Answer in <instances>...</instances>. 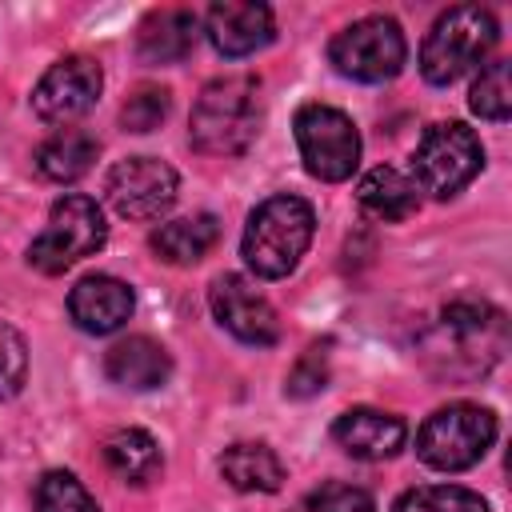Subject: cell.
Listing matches in <instances>:
<instances>
[{
  "label": "cell",
  "instance_id": "obj_1",
  "mask_svg": "<svg viewBox=\"0 0 512 512\" xmlns=\"http://www.w3.org/2000/svg\"><path fill=\"white\" fill-rule=\"evenodd\" d=\"M260 132V76L232 72L204 84L192 108V148L204 156H240Z\"/></svg>",
  "mask_w": 512,
  "mask_h": 512
},
{
  "label": "cell",
  "instance_id": "obj_2",
  "mask_svg": "<svg viewBox=\"0 0 512 512\" xmlns=\"http://www.w3.org/2000/svg\"><path fill=\"white\" fill-rule=\"evenodd\" d=\"M316 232V212L300 196H268L252 208L244 236H240V256L260 280H280L296 272L300 256L308 252Z\"/></svg>",
  "mask_w": 512,
  "mask_h": 512
},
{
  "label": "cell",
  "instance_id": "obj_3",
  "mask_svg": "<svg viewBox=\"0 0 512 512\" xmlns=\"http://www.w3.org/2000/svg\"><path fill=\"white\" fill-rule=\"evenodd\" d=\"M496 40H500V28L488 8L456 4L444 16H436V24L420 44V76L436 88H448L464 72L480 68L496 48Z\"/></svg>",
  "mask_w": 512,
  "mask_h": 512
},
{
  "label": "cell",
  "instance_id": "obj_4",
  "mask_svg": "<svg viewBox=\"0 0 512 512\" xmlns=\"http://www.w3.org/2000/svg\"><path fill=\"white\" fill-rule=\"evenodd\" d=\"M496 440V412L456 400L436 408L416 432V456L436 472H464L484 460Z\"/></svg>",
  "mask_w": 512,
  "mask_h": 512
},
{
  "label": "cell",
  "instance_id": "obj_5",
  "mask_svg": "<svg viewBox=\"0 0 512 512\" xmlns=\"http://www.w3.org/2000/svg\"><path fill=\"white\" fill-rule=\"evenodd\" d=\"M104 240H108V224H104L100 204L92 196L68 192V196H60L52 204L44 232L28 244V264L36 272H44V276H60L76 260L100 252Z\"/></svg>",
  "mask_w": 512,
  "mask_h": 512
},
{
  "label": "cell",
  "instance_id": "obj_6",
  "mask_svg": "<svg viewBox=\"0 0 512 512\" xmlns=\"http://www.w3.org/2000/svg\"><path fill=\"white\" fill-rule=\"evenodd\" d=\"M480 168H484L480 136L460 120H444L420 136V144L412 152V176L408 180L416 184V192L448 200L460 188H468Z\"/></svg>",
  "mask_w": 512,
  "mask_h": 512
},
{
  "label": "cell",
  "instance_id": "obj_7",
  "mask_svg": "<svg viewBox=\"0 0 512 512\" xmlns=\"http://www.w3.org/2000/svg\"><path fill=\"white\" fill-rule=\"evenodd\" d=\"M328 60L356 84H384L408 60V40L392 16H364L340 28L328 44Z\"/></svg>",
  "mask_w": 512,
  "mask_h": 512
},
{
  "label": "cell",
  "instance_id": "obj_8",
  "mask_svg": "<svg viewBox=\"0 0 512 512\" xmlns=\"http://www.w3.org/2000/svg\"><path fill=\"white\" fill-rule=\"evenodd\" d=\"M296 132V148L300 160L308 168V176L324 180V184H340L356 172L360 164V132L352 124V116H344L332 104H304L292 120Z\"/></svg>",
  "mask_w": 512,
  "mask_h": 512
},
{
  "label": "cell",
  "instance_id": "obj_9",
  "mask_svg": "<svg viewBox=\"0 0 512 512\" xmlns=\"http://www.w3.org/2000/svg\"><path fill=\"white\" fill-rule=\"evenodd\" d=\"M504 344H508V324L500 308L484 300H452L440 308L432 352L452 360L448 368H456V360H468L464 372H484L488 364L500 360Z\"/></svg>",
  "mask_w": 512,
  "mask_h": 512
},
{
  "label": "cell",
  "instance_id": "obj_10",
  "mask_svg": "<svg viewBox=\"0 0 512 512\" xmlns=\"http://www.w3.org/2000/svg\"><path fill=\"white\" fill-rule=\"evenodd\" d=\"M104 192L124 220H160L176 204L180 176L156 156H128L108 172Z\"/></svg>",
  "mask_w": 512,
  "mask_h": 512
},
{
  "label": "cell",
  "instance_id": "obj_11",
  "mask_svg": "<svg viewBox=\"0 0 512 512\" xmlns=\"http://www.w3.org/2000/svg\"><path fill=\"white\" fill-rule=\"evenodd\" d=\"M100 88H104V68L92 56H64L32 88V112L44 124L68 128L100 100Z\"/></svg>",
  "mask_w": 512,
  "mask_h": 512
},
{
  "label": "cell",
  "instance_id": "obj_12",
  "mask_svg": "<svg viewBox=\"0 0 512 512\" xmlns=\"http://www.w3.org/2000/svg\"><path fill=\"white\" fill-rule=\"evenodd\" d=\"M208 308L216 316V324L224 332H232L240 344H252V348H268L280 340V320H276V308L268 304L264 292H256L244 276L236 272H224L212 280L208 288Z\"/></svg>",
  "mask_w": 512,
  "mask_h": 512
},
{
  "label": "cell",
  "instance_id": "obj_13",
  "mask_svg": "<svg viewBox=\"0 0 512 512\" xmlns=\"http://www.w3.org/2000/svg\"><path fill=\"white\" fill-rule=\"evenodd\" d=\"M204 32H208V40H212V48L220 56L240 60V56L260 52L264 44H272L276 20H272V8L268 4H256V0H220V4L208 8Z\"/></svg>",
  "mask_w": 512,
  "mask_h": 512
},
{
  "label": "cell",
  "instance_id": "obj_14",
  "mask_svg": "<svg viewBox=\"0 0 512 512\" xmlns=\"http://www.w3.org/2000/svg\"><path fill=\"white\" fill-rule=\"evenodd\" d=\"M132 308H136L132 288L120 276H108V272L84 276L68 292V316L88 336H108V332L124 328L132 320Z\"/></svg>",
  "mask_w": 512,
  "mask_h": 512
},
{
  "label": "cell",
  "instance_id": "obj_15",
  "mask_svg": "<svg viewBox=\"0 0 512 512\" xmlns=\"http://www.w3.org/2000/svg\"><path fill=\"white\" fill-rule=\"evenodd\" d=\"M404 420L380 408H348L332 424V440L352 456V460H388L404 448Z\"/></svg>",
  "mask_w": 512,
  "mask_h": 512
},
{
  "label": "cell",
  "instance_id": "obj_16",
  "mask_svg": "<svg viewBox=\"0 0 512 512\" xmlns=\"http://www.w3.org/2000/svg\"><path fill=\"white\" fill-rule=\"evenodd\" d=\"M104 372L112 384H120L128 392H152L172 376V356L152 336H124L108 348Z\"/></svg>",
  "mask_w": 512,
  "mask_h": 512
},
{
  "label": "cell",
  "instance_id": "obj_17",
  "mask_svg": "<svg viewBox=\"0 0 512 512\" xmlns=\"http://www.w3.org/2000/svg\"><path fill=\"white\" fill-rule=\"evenodd\" d=\"M200 40V16L188 8L148 12L136 32V52L144 64H180Z\"/></svg>",
  "mask_w": 512,
  "mask_h": 512
},
{
  "label": "cell",
  "instance_id": "obj_18",
  "mask_svg": "<svg viewBox=\"0 0 512 512\" xmlns=\"http://www.w3.org/2000/svg\"><path fill=\"white\" fill-rule=\"evenodd\" d=\"M220 240V224L212 212H196V216H180V220H164L160 228H152L148 244L164 264H196L212 252V244Z\"/></svg>",
  "mask_w": 512,
  "mask_h": 512
},
{
  "label": "cell",
  "instance_id": "obj_19",
  "mask_svg": "<svg viewBox=\"0 0 512 512\" xmlns=\"http://www.w3.org/2000/svg\"><path fill=\"white\" fill-rule=\"evenodd\" d=\"M220 476L236 488V492H276L284 484V460L256 440H240L232 448H224L220 456Z\"/></svg>",
  "mask_w": 512,
  "mask_h": 512
},
{
  "label": "cell",
  "instance_id": "obj_20",
  "mask_svg": "<svg viewBox=\"0 0 512 512\" xmlns=\"http://www.w3.org/2000/svg\"><path fill=\"white\" fill-rule=\"evenodd\" d=\"M356 200H360V208H364L368 216L388 220V224H392V220H408V216L420 208L416 184H412L400 168H388V164L364 172V180H360V188H356Z\"/></svg>",
  "mask_w": 512,
  "mask_h": 512
},
{
  "label": "cell",
  "instance_id": "obj_21",
  "mask_svg": "<svg viewBox=\"0 0 512 512\" xmlns=\"http://www.w3.org/2000/svg\"><path fill=\"white\" fill-rule=\"evenodd\" d=\"M96 152H100V144L84 128H60L36 148V168H40V176H48L56 184H72L92 168Z\"/></svg>",
  "mask_w": 512,
  "mask_h": 512
},
{
  "label": "cell",
  "instance_id": "obj_22",
  "mask_svg": "<svg viewBox=\"0 0 512 512\" xmlns=\"http://www.w3.org/2000/svg\"><path fill=\"white\" fill-rule=\"evenodd\" d=\"M104 464L124 484H148L160 476L164 456H160V444L144 428H120L104 440Z\"/></svg>",
  "mask_w": 512,
  "mask_h": 512
},
{
  "label": "cell",
  "instance_id": "obj_23",
  "mask_svg": "<svg viewBox=\"0 0 512 512\" xmlns=\"http://www.w3.org/2000/svg\"><path fill=\"white\" fill-rule=\"evenodd\" d=\"M392 512H488V500L464 484H420L400 492Z\"/></svg>",
  "mask_w": 512,
  "mask_h": 512
},
{
  "label": "cell",
  "instance_id": "obj_24",
  "mask_svg": "<svg viewBox=\"0 0 512 512\" xmlns=\"http://www.w3.org/2000/svg\"><path fill=\"white\" fill-rule=\"evenodd\" d=\"M468 108L492 124H504L512 116V64L508 60H492L480 68L468 92Z\"/></svg>",
  "mask_w": 512,
  "mask_h": 512
},
{
  "label": "cell",
  "instance_id": "obj_25",
  "mask_svg": "<svg viewBox=\"0 0 512 512\" xmlns=\"http://www.w3.org/2000/svg\"><path fill=\"white\" fill-rule=\"evenodd\" d=\"M36 512H100L92 492L72 472H44L36 484Z\"/></svg>",
  "mask_w": 512,
  "mask_h": 512
},
{
  "label": "cell",
  "instance_id": "obj_26",
  "mask_svg": "<svg viewBox=\"0 0 512 512\" xmlns=\"http://www.w3.org/2000/svg\"><path fill=\"white\" fill-rule=\"evenodd\" d=\"M168 108H172L168 88H160V84H140V88L124 100L120 124H124V132H152V128L164 124Z\"/></svg>",
  "mask_w": 512,
  "mask_h": 512
},
{
  "label": "cell",
  "instance_id": "obj_27",
  "mask_svg": "<svg viewBox=\"0 0 512 512\" xmlns=\"http://www.w3.org/2000/svg\"><path fill=\"white\" fill-rule=\"evenodd\" d=\"M28 380V344L24 336L0 320V400H12Z\"/></svg>",
  "mask_w": 512,
  "mask_h": 512
},
{
  "label": "cell",
  "instance_id": "obj_28",
  "mask_svg": "<svg viewBox=\"0 0 512 512\" xmlns=\"http://www.w3.org/2000/svg\"><path fill=\"white\" fill-rule=\"evenodd\" d=\"M308 512H376V500L344 480H328L308 496Z\"/></svg>",
  "mask_w": 512,
  "mask_h": 512
},
{
  "label": "cell",
  "instance_id": "obj_29",
  "mask_svg": "<svg viewBox=\"0 0 512 512\" xmlns=\"http://www.w3.org/2000/svg\"><path fill=\"white\" fill-rule=\"evenodd\" d=\"M324 380H328V360H324V352H320V348H308V352L300 356V364L292 368V376H288L284 392L304 400V396H316V392L324 388Z\"/></svg>",
  "mask_w": 512,
  "mask_h": 512
}]
</instances>
